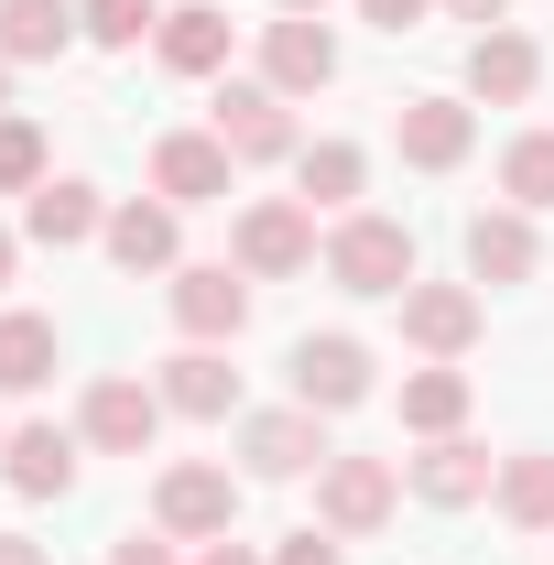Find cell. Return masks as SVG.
I'll use <instances>...</instances> for the list:
<instances>
[{"mask_svg": "<svg viewBox=\"0 0 554 565\" xmlns=\"http://www.w3.org/2000/svg\"><path fill=\"white\" fill-rule=\"evenodd\" d=\"M273 565H348V555H338V533L316 522V533H283V555H273Z\"/></svg>", "mask_w": 554, "mask_h": 565, "instance_id": "obj_30", "label": "cell"}, {"mask_svg": "<svg viewBox=\"0 0 554 565\" xmlns=\"http://www.w3.org/2000/svg\"><path fill=\"white\" fill-rule=\"evenodd\" d=\"M109 565H174V555H163L152 533H131V544H109Z\"/></svg>", "mask_w": 554, "mask_h": 565, "instance_id": "obj_32", "label": "cell"}, {"mask_svg": "<svg viewBox=\"0 0 554 565\" xmlns=\"http://www.w3.org/2000/svg\"><path fill=\"white\" fill-rule=\"evenodd\" d=\"M294 403L305 414H348V403H370V349L359 338H294Z\"/></svg>", "mask_w": 554, "mask_h": 565, "instance_id": "obj_8", "label": "cell"}, {"mask_svg": "<svg viewBox=\"0 0 554 565\" xmlns=\"http://www.w3.org/2000/svg\"><path fill=\"white\" fill-rule=\"evenodd\" d=\"M152 44H163L174 76H217V66H228V11H217V0H185V11H163Z\"/></svg>", "mask_w": 554, "mask_h": 565, "instance_id": "obj_20", "label": "cell"}, {"mask_svg": "<svg viewBox=\"0 0 554 565\" xmlns=\"http://www.w3.org/2000/svg\"><path fill=\"white\" fill-rule=\"evenodd\" d=\"M468 87H479L489 109H522V98L544 87V44H533V33H511V22H489L479 44H468Z\"/></svg>", "mask_w": 554, "mask_h": 565, "instance_id": "obj_14", "label": "cell"}, {"mask_svg": "<svg viewBox=\"0 0 554 565\" xmlns=\"http://www.w3.org/2000/svg\"><path fill=\"white\" fill-rule=\"evenodd\" d=\"M152 522H163L174 544H217V533L239 522V479H228V468H163Z\"/></svg>", "mask_w": 554, "mask_h": 565, "instance_id": "obj_5", "label": "cell"}, {"mask_svg": "<svg viewBox=\"0 0 554 565\" xmlns=\"http://www.w3.org/2000/svg\"><path fill=\"white\" fill-rule=\"evenodd\" d=\"M22 228H33L44 250H76V239H98V228H109V207H98V185L44 174V185H33V207H22Z\"/></svg>", "mask_w": 554, "mask_h": 565, "instance_id": "obj_17", "label": "cell"}, {"mask_svg": "<svg viewBox=\"0 0 554 565\" xmlns=\"http://www.w3.org/2000/svg\"><path fill=\"white\" fill-rule=\"evenodd\" d=\"M217 141H228L239 163H283V152H305L294 120H283V87H273V76H228V87H217Z\"/></svg>", "mask_w": 554, "mask_h": 565, "instance_id": "obj_3", "label": "cell"}, {"mask_svg": "<svg viewBox=\"0 0 554 565\" xmlns=\"http://www.w3.org/2000/svg\"><path fill=\"white\" fill-rule=\"evenodd\" d=\"M55 381V316H0V392H44Z\"/></svg>", "mask_w": 554, "mask_h": 565, "instance_id": "obj_24", "label": "cell"}, {"mask_svg": "<svg viewBox=\"0 0 554 565\" xmlns=\"http://www.w3.org/2000/svg\"><path fill=\"white\" fill-rule=\"evenodd\" d=\"M392 500H403V479H392L381 457H327V468H316V522H327V533H381Z\"/></svg>", "mask_w": 554, "mask_h": 565, "instance_id": "obj_4", "label": "cell"}, {"mask_svg": "<svg viewBox=\"0 0 554 565\" xmlns=\"http://www.w3.org/2000/svg\"><path fill=\"white\" fill-rule=\"evenodd\" d=\"M489 500H500V522H522V533H554V457H511Z\"/></svg>", "mask_w": 554, "mask_h": 565, "instance_id": "obj_26", "label": "cell"}, {"mask_svg": "<svg viewBox=\"0 0 554 565\" xmlns=\"http://www.w3.org/2000/svg\"><path fill=\"white\" fill-rule=\"evenodd\" d=\"M283 11H327V0H283Z\"/></svg>", "mask_w": 554, "mask_h": 565, "instance_id": "obj_37", "label": "cell"}, {"mask_svg": "<svg viewBox=\"0 0 554 565\" xmlns=\"http://www.w3.org/2000/svg\"><path fill=\"white\" fill-rule=\"evenodd\" d=\"M500 196L533 217V207H554V131H522L511 152H500Z\"/></svg>", "mask_w": 554, "mask_h": 565, "instance_id": "obj_27", "label": "cell"}, {"mask_svg": "<svg viewBox=\"0 0 554 565\" xmlns=\"http://www.w3.org/2000/svg\"><path fill=\"white\" fill-rule=\"evenodd\" d=\"M152 185H163V207H217L239 185V152L217 131H163L152 141Z\"/></svg>", "mask_w": 554, "mask_h": 565, "instance_id": "obj_2", "label": "cell"}, {"mask_svg": "<svg viewBox=\"0 0 554 565\" xmlns=\"http://www.w3.org/2000/svg\"><path fill=\"white\" fill-rule=\"evenodd\" d=\"M392 131H403V163H414V174H457L468 141H479V109H468V98H403Z\"/></svg>", "mask_w": 554, "mask_h": 565, "instance_id": "obj_10", "label": "cell"}, {"mask_svg": "<svg viewBox=\"0 0 554 565\" xmlns=\"http://www.w3.org/2000/svg\"><path fill=\"white\" fill-rule=\"evenodd\" d=\"M0 282H11V228H0Z\"/></svg>", "mask_w": 554, "mask_h": 565, "instance_id": "obj_36", "label": "cell"}, {"mask_svg": "<svg viewBox=\"0 0 554 565\" xmlns=\"http://www.w3.org/2000/svg\"><path fill=\"white\" fill-rule=\"evenodd\" d=\"M76 33H87V22H76V0H0V55H11V66L66 55Z\"/></svg>", "mask_w": 554, "mask_h": 565, "instance_id": "obj_19", "label": "cell"}, {"mask_svg": "<svg viewBox=\"0 0 554 565\" xmlns=\"http://www.w3.org/2000/svg\"><path fill=\"white\" fill-rule=\"evenodd\" d=\"M403 424L414 435H457L468 424V370H414L403 381Z\"/></svg>", "mask_w": 554, "mask_h": 565, "instance_id": "obj_25", "label": "cell"}, {"mask_svg": "<svg viewBox=\"0 0 554 565\" xmlns=\"http://www.w3.org/2000/svg\"><path fill=\"white\" fill-rule=\"evenodd\" d=\"M239 457H251V479H305V468H327L338 446H327V414L283 403V414H251V424H239Z\"/></svg>", "mask_w": 554, "mask_h": 565, "instance_id": "obj_7", "label": "cell"}, {"mask_svg": "<svg viewBox=\"0 0 554 565\" xmlns=\"http://www.w3.org/2000/svg\"><path fill=\"white\" fill-rule=\"evenodd\" d=\"M262 76H273L283 98H305V87H327V76H338V33H327L316 11H283L273 33H262Z\"/></svg>", "mask_w": 554, "mask_h": 565, "instance_id": "obj_13", "label": "cell"}, {"mask_svg": "<svg viewBox=\"0 0 554 565\" xmlns=\"http://www.w3.org/2000/svg\"><path fill=\"white\" fill-rule=\"evenodd\" d=\"M33 185H44V131L0 120V196H33Z\"/></svg>", "mask_w": 554, "mask_h": 565, "instance_id": "obj_29", "label": "cell"}, {"mask_svg": "<svg viewBox=\"0 0 554 565\" xmlns=\"http://www.w3.org/2000/svg\"><path fill=\"white\" fill-rule=\"evenodd\" d=\"M76 446H87V435H66V424H22V435L0 446V479L22 500H66L76 490Z\"/></svg>", "mask_w": 554, "mask_h": 565, "instance_id": "obj_15", "label": "cell"}, {"mask_svg": "<svg viewBox=\"0 0 554 565\" xmlns=\"http://www.w3.org/2000/svg\"><path fill=\"white\" fill-rule=\"evenodd\" d=\"M98 239H109V262H120V273H174V207H109V228H98Z\"/></svg>", "mask_w": 554, "mask_h": 565, "instance_id": "obj_22", "label": "cell"}, {"mask_svg": "<svg viewBox=\"0 0 554 565\" xmlns=\"http://www.w3.org/2000/svg\"><path fill=\"white\" fill-rule=\"evenodd\" d=\"M305 262H316V207H305V196H262V207H239V273L283 282V273H305Z\"/></svg>", "mask_w": 554, "mask_h": 565, "instance_id": "obj_6", "label": "cell"}, {"mask_svg": "<svg viewBox=\"0 0 554 565\" xmlns=\"http://www.w3.org/2000/svg\"><path fill=\"white\" fill-rule=\"evenodd\" d=\"M435 11H457V22H500L511 0H435Z\"/></svg>", "mask_w": 554, "mask_h": 565, "instance_id": "obj_33", "label": "cell"}, {"mask_svg": "<svg viewBox=\"0 0 554 565\" xmlns=\"http://www.w3.org/2000/svg\"><path fill=\"white\" fill-rule=\"evenodd\" d=\"M174 327H185L196 349L239 338V327H251V282L228 273V262H185V273H174Z\"/></svg>", "mask_w": 554, "mask_h": 565, "instance_id": "obj_9", "label": "cell"}, {"mask_svg": "<svg viewBox=\"0 0 554 565\" xmlns=\"http://www.w3.org/2000/svg\"><path fill=\"white\" fill-rule=\"evenodd\" d=\"M76 22H87V44L131 55L141 33H163V0H76Z\"/></svg>", "mask_w": 554, "mask_h": 565, "instance_id": "obj_28", "label": "cell"}, {"mask_svg": "<svg viewBox=\"0 0 554 565\" xmlns=\"http://www.w3.org/2000/svg\"><path fill=\"white\" fill-rule=\"evenodd\" d=\"M0 87H11V55H0Z\"/></svg>", "mask_w": 554, "mask_h": 565, "instance_id": "obj_38", "label": "cell"}, {"mask_svg": "<svg viewBox=\"0 0 554 565\" xmlns=\"http://www.w3.org/2000/svg\"><path fill=\"white\" fill-rule=\"evenodd\" d=\"M196 565H262V555H251V544H228V533H217V544H207V555H196Z\"/></svg>", "mask_w": 554, "mask_h": 565, "instance_id": "obj_35", "label": "cell"}, {"mask_svg": "<svg viewBox=\"0 0 554 565\" xmlns=\"http://www.w3.org/2000/svg\"><path fill=\"white\" fill-rule=\"evenodd\" d=\"M468 282H533V217L522 207L468 217Z\"/></svg>", "mask_w": 554, "mask_h": 565, "instance_id": "obj_18", "label": "cell"}, {"mask_svg": "<svg viewBox=\"0 0 554 565\" xmlns=\"http://www.w3.org/2000/svg\"><path fill=\"white\" fill-rule=\"evenodd\" d=\"M414 490L435 500V511H468V500L500 490V457H489V446H468V435H435V446L414 457Z\"/></svg>", "mask_w": 554, "mask_h": 565, "instance_id": "obj_16", "label": "cell"}, {"mask_svg": "<svg viewBox=\"0 0 554 565\" xmlns=\"http://www.w3.org/2000/svg\"><path fill=\"white\" fill-rule=\"evenodd\" d=\"M435 0H359V22H381V33H414Z\"/></svg>", "mask_w": 554, "mask_h": 565, "instance_id": "obj_31", "label": "cell"}, {"mask_svg": "<svg viewBox=\"0 0 554 565\" xmlns=\"http://www.w3.org/2000/svg\"><path fill=\"white\" fill-rule=\"evenodd\" d=\"M294 185H305V207H348V196L370 185V152H359V141H305V152H294Z\"/></svg>", "mask_w": 554, "mask_h": 565, "instance_id": "obj_23", "label": "cell"}, {"mask_svg": "<svg viewBox=\"0 0 554 565\" xmlns=\"http://www.w3.org/2000/svg\"><path fill=\"white\" fill-rule=\"evenodd\" d=\"M327 273H338V294H414V228L403 217H338Z\"/></svg>", "mask_w": 554, "mask_h": 565, "instance_id": "obj_1", "label": "cell"}, {"mask_svg": "<svg viewBox=\"0 0 554 565\" xmlns=\"http://www.w3.org/2000/svg\"><path fill=\"white\" fill-rule=\"evenodd\" d=\"M152 424H163V392H152V381H98V392H87V414H76V435H87L98 457H141V446H152Z\"/></svg>", "mask_w": 554, "mask_h": 565, "instance_id": "obj_11", "label": "cell"}, {"mask_svg": "<svg viewBox=\"0 0 554 565\" xmlns=\"http://www.w3.org/2000/svg\"><path fill=\"white\" fill-rule=\"evenodd\" d=\"M163 403L196 414V424H217L228 403H239V370H228L217 349H185V359H163Z\"/></svg>", "mask_w": 554, "mask_h": 565, "instance_id": "obj_21", "label": "cell"}, {"mask_svg": "<svg viewBox=\"0 0 554 565\" xmlns=\"http://www.w3.org/2000/svg\"><path fill=\"white\" fill-rule=\"evenodd\" d=\"M403 338H414L424 359H468L479 349V294H468V282H414V294H403Z\"/></svg>", "mask_w": 554, "mask_h": 565, "instance_id": "obj_12", "label": "cell"}, {"mask_svg": "<svg viewBox=\"0 0 554 565\" xmlns=\"http://www.w3.org/2000/svg\"><path fill=\"white\" fill-rule=\"evenodd\" d=\"M0 565H55L44 544H22V533H0Z\"/></svg>", "mask_w": 554, "mask_h": 565, "instance_id": "obj_34", "label": "cell"}]
</instances>
